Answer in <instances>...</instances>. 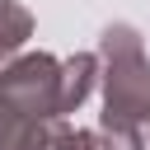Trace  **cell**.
<instances>
[{"label": "cell", "mask_w": 150, "mask_h": 150, "mask_svg": "<svg viewBox=\"0 0 150 150\" xmlns=\"http://www.w3.org/2000/svg\"><path fill=\"white\" fill-rule=\"evenodd\" d=\"M103 56V122L112 150H150V56L131 23H108L98 38Z\"/></svg>", "instance_id": "cell-1"}, {"label": "cell", "mask_w": 150, "mask_h": 150, "mask_svg": "<svg viewBox=\"0 0 150 150\" xmlns=\"http://www.w3.org/2000/svg\"><path fill=\"white\" fill-rule=\"evenodd\" d=\"M33 38V14L19 0H0V66Z\"/></svg>", "instance_id": "cell-2"}, {"label": "cell", "mask_w": 150, "mask_h": 150, "mask_svg": "<svg viewBox=\"0 0 150 150\" xmlns=\"http://www.w3.org/2000/svg\"><path fill=\"white\" fill-rule=\"evenodd\" d=\"M56 150H112V141H108L103 131H80V127H66V131H61V141H56Z\"/></svg>", "instance_id": "cell-3"}]
</instances>
